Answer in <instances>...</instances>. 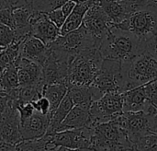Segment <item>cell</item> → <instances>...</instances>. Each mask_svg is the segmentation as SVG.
<instances>
[{
  "instance_id": "1",
  "label": "cell",
  "mask_w": 157,
  "mask_h": 151,
  "mask_svg": "<svg viewBox=\"0 0 157 151\" xmlns=\"http://www.w3.org/2000/svg\"><path fill=\"white\" fill-rule=\"evenodd\" d=\"M104 59L127 62L145 51L144 41L134 33L121 30L115 25L111 27L100 45Z\"/></svg>"
},
{
  "instance_id": "2",
  "label": "cell",
  "mask_w": 157,
  "mask_h": 151,
  "mask_svg": "<svg viewBox=\"0 0 157 151\" xmlns=\"http://www.w3.org/2000/svg\"><path fill=\"white\" fill-rule=\"evenodd\" d=\"M121 75L124 93L157 79V60L145 50L133 59L121 63Z\"/></svg>"
},
{
  "instance_id": "3",
  "label": "cell",
  "mask_w": 157,
  "mask_h": 151,
  "mask_svg": "<svg viewBox=\"0 0 157 151\" xmlns=\"http://www.w3.org/2000/svg\"><path fill=\"white\" fill-rule=\"evenodd\" d=\"M103 55L99 48L85 50L72 61L67 79L68 88L72 86H91L102 66Z\"/></svg>"
},
{
  "instance_id": "4",
  "label": "cell",
  "mask_w": 157,
  "mask_h": 151,
  "mask_svg": "<svg viewBox=\"0 0 157 151\" xmlns=\"http://www.w3.org/2000/svg\"><path fill=\"white\" fill-rule=\"evenodd\" d=\"M156 113L146 112H123L111 121L120 125L127 134L129 139L136 143L146 135L157 132Z\"/></svg>"
},
{
  "instance_id": "5",
  "label": "cell",
  "mask_w": 157,
  "mask_h": 151,
  "mask_svg": "<svg viewBox=\"0 0 157 151\" xmlns=\"http://www.w3.org/2000/svg\"><path fill=\"white\" fill-rule=\"evenodd\" d=\"M93 128L92 151H118L134 146L126 132L113 121L98 125Z\"/></svg>"
},
{
  "instance_id": "6",
  "label": "cell",
  "mask_w": 157,
  "mask_h": 151,
  "mask_svg": "<svg viewBox=\"0 0 157 151\" xmlns=\"http://www.w3.org/2000/svg\"><path fill=\"white\" fill-rule=\"evenodd\" d=\"M115 26L134 33L145 42L157 35V9L146 6L132 13L125 20Z\"/></svg>"
},
{
  "instance_id": "7",
  "label": "cell",
  "mask_w": 157,
  "mask_h": 151,
  "mask_svg": "<svg viewBox=\"0 0 157 151\" xmlns=\"http://www.w3.org/2000/svg\"><path fill=\"white\" fill-rule=\"evenodd\" d=\"M95 47L100 48V44L83 26L65 35H60L49 45L52 50L60 51L71 56H75L85 50Z\"/></svg>"
},
{
  "instance_id": "8",
  "label": "cell",
  "mask_w": 157,
  "mask_h": 151,
  "mask_svg": "<svg viewBox=\"0 0 157 151\" xmlns=\"http://www.w3.org/2000/svg\"><path fill=\"white\" fill-rule=\"evenodd\" d=\"M50 51V54L42 66L45 86L53 84L67 85L69 67L75 56H71L65 53L52 50L51 48Z\"/></svg>"
},
{
  "instance_id": "9",
  "label": "cell",
  "mask_w": 157,
  "mask_h": 151,
  "mask_svg": "<svg viewBox=\"0 0 157 151\" xmlns=\"http://www.w3.org/2000/svg\"><path fill=\"white\" fill-rule=\"evenodd\" d=\"M121 113H123V93H106L90 107L92 127L109 122Z\"/></svg>"
},
{
  "instance_id": "10",
  "label": "cell",
  "mask_w": 157,
  "mask_h": 151,
  "mask_svg": "<svg viewBox=\"0 0 157 151\" xmlns=\"http://www.w3.org/2000/svg\"><path fill=\"white\" fill-rule=\"evenodd\" d=\"M103 94L122 91L121 62L112 59H104L102 66L92 84Z\"/></svg>"
},
{
  "instance_id": "11",
  "label": "cell",
  "mask_w": 157,
  "mask_h": 151,
  "mask_svg": "<svg viewBox=\"0 0 157 151\" xmlns=\"http://www.w3.org/2000/svg\"><path fill=\"white\" fill-rule=\"evenodd\" d=\"M113 25V22L98 2L86 12L82 23V26L89 31L100 45Z\"/></svg>"
},
{
  "instance_id": "12",
  "label": "cell",
  "mask_w": 157,
  "mask_h": 151,
  "mask_svg": "<svg viewBox=\"0 0 157 151\" xmlns=\"http://www.w3.org/2000/svg\"><path fill=\"white\" fill-rule=\"evenodd\" d=\"M94 128L83 127L57 132L52 135V141L56 146L70 149H91L93 142Z\"/></svg>"
},
{
  "instance_id": "13",
  "label": "cell",
  "mask_w": 157,
  "mask_h": 151,
  "mask_svg": "<svg viewBox=\"0 0 157 151\" xmlns=\"http://www.w3.org/2000/svg\"><path fill=\"white\" fill-rule=\"evenodd\" d=\"M31 35L49 46L61 35V29L49 18L47 13L34 11L31 18Z\"/></svg>"
},
{
  "instance_id": "14",
  "label": "cell",
  "mask_w": 157,
  "mask_h": 151,
  "mask_svg": "<svg viewBox=\"0 0 157 151\" xmlns=\"http://www.w3.org/2000/svg\"><path fill=\"white\" fill-rule=\"evenodd\" d=\"M51 114H43L35 111L32 116L21 121L20 132L23 140L36 139L46 135L51 122Z\"/></svg>"
},
{
  "instance_id": "15",
  "label": "cell",
  "mask_w": 157,
  "mask_h": 151,
  "mask_svg": "<svg viewBox=\"0 0 157 151\" xmlns=\"http://www.w3.org/2000/svg\"><path fill=\"white\" fill-rule=\"evenodd\" d=\"M146 112L149 113H157L147 98L144 85L127 90L123 93V112Z\"/></svg>"
},
{
  "instance_id": "16",
  "label": "cell",
  "mask_w": 157,
  "mask_h": 151,
  "mask_svg": "<svg viewBox=\"0 0 157 151\" xmlns=\"http://www.w3.org/2000/svg\"><path fill=\"white\" fill-rule=\"evenodd\" d=\"M18 66L19 87L44 84L42 66L36 62L20 56L17 61Z\"/></svg>"
},
{
  "instance_id": "17",
  "label": "cell",
  "mask_w": 157,
  "mask_h": 151,
  "mask_svg": "<svg viewBox=\"0 0 157 151\" xmlns=\"http://www.w3.org/2000/svg\"><path fill=\"white\" fill-rule=\"evenodd\" d=\"M50 48L38 38L28 35L21 45V56L36 62L41 66L50 54Z\"/></svg>"
},
{
  "instance_id": "18",
  "label": "cell",
  "mask_w": 157,
  "mask_h": 151,
  "mask_svg": "<svg viewBox=\"0 0 157 151\" xmlns=\"http://www.w3.org/2000/svg\"><path fill=\"white\" fill-rule=\"evenodd\" d=\"M83 127H92L90 110L79 105H75L62 123L58 132L71 129H79Z\"/></svg>"
},
{
  "instance_id": "19",
  "label": "cell",
  "mask_w": 157,
  "mask_h": 151,
  "mask_svg": "<svg viewBox=\"0 0 157 151\" xmlns=\"http://www.w3.org/2000/svg\"><path fill=\"white\" fill-rule=\"evenodd\" d=\"M34 13L32 5L13 9L16 39H21L31 34V18Z\"/></svg>"
},
{
  "instance_id": "20",
  "label": "cell",
  "mask_w": 157,
  "mask_h": 151,
  "mask_svg": "<svg viewBox=\"0 0 157 151\" xmlns=\"http://www.w3.org/2000/svg\"><path fill=\"white\" fill-rule=\"evenodd\" d=\"M98 3V0H88L84 3H78L75 7L74 11L68 16L65 20V23L61 29V35H65L73 30H77L82 26L84 18L86 12Z\"/></svg>"
},
{
  "instance_id": "21",
  "label": "cell",
  "mask_w": 157,
  "mask_h": 151,
  "mask_svg": "<svg viewBox=\"0 0 157 151\" xmlns=\"http://www.w3.org/2000/svg\"><path fill=\"white\" fill-rule=\"evenodd\" d=\"M104 11L109 17L114 25L125 20L131 14L128 12L125 5L118 0H98Z\"/></svg>"
},
{
  "instance_id": "22",
  "label": "cell",
  "mask_w": 157,
  "mask_h": 151,
  "mask_svg": "<svg viewBox=\"0 0 157 151\" xmlns=\"http://www.w3.org/2000/svg\"><path fill=\"white\" fill-rule=\"evenodd\" d=\"M74 106H75V104H74L72 99L70 98V96L67 93V95L64 97V99L63 100L61 104L58 106V108L52 114L50 126H49V129H48L46 134L53 135V134L57 133L60 126H61V125H62V123L66 118V116L71 112V110L73 109Z\"/></svg>"
},
{
  "instance_id": "23",
  "label": "cell",
  "mask_w": 157,
  "mask_h": 151,
  "mask_svg": "<svg viewBox=\"0 0 157 151\" xmlns=\"http://www.w3.org/2000/svg\"><path fill=\"white\" fill-rule=\"evenodd\" d=\"M27 36L21 39H16L6 48L1 49L0 54V67L1 72L8 66L14 65L21 56V45Z\"/></svg>"
},
{
  "instance_id": "24",
  "label": "cell",
  "mask_w": 157,
  "mask_h": 151,
  "mask_svg": "<svg viewBox=\"0 0 157 151\" xmlns=\"http://www.w3.org/2000/svg\"><path fill=\"white\" fill-rule=\"evenodd\" d=\"M69 88L66 84H53L47 85L43 89V96L46 97L52 106V114L61 104L64 97L67 95Z\"/></svg>"
},
{
  "instance_id": "25",
  "label": "cell",
  "mask_w": 157,
  "mask_h": 151,
  "mask_svg": "<svg viewBox=\"0 0 157 151\" xmlns=\"http://www.w3.org/2000/svg\"><path fill=\"white\" fill-rule=\"evenodd\" d=\"M1 92L8 93L19 88L18 66L16 62L1 72Z\"/></svg>"
},
{
  "instance_id": "26",
  "label": "cell",
  "mask_w": 157,
  "mask_h": 151,
  "mask_svg": "<svg viewBox=\"0 0 157 151\" xmlns=\"http://www.w3.org/2000/svg\"><path fill=\"white\" fill-rule=\"evenodd\" d=\"M51 139L52 135L46 134L40 138L22 140L17 145V151H46L47 144Z\"/></svg>"
},
{
  "instance_id": "27",
  "label": "cell",
  "mask_w": 157,
  "mask_h": 151,
  "mask_svg": "<svg viewBox=\"0 0 157 151\" xmlns=\"http://www.w3.org/2000/svg\"><path fill=\"white\" fill-rule=\"evenodd\" d=\"M68 0H33L32 6L34 11L49 13L54 9L60 8Z\"/></svg>"
},
{
  "instance_id": "28",
  "label": "cell",
  "mask_w": 157,
  "mask_h": 151,
  "mask_svg": "<svg viewBox=\"0 0 157 151\" xmlns=\"http://www.w3.org/2000/svg\"><path fill=\"white\" fill-rule=\"evenodd\" d=\"M135 146L139 151H157V132H152L142 137Z\"/></svg>"
},
{
  "instance_id": "29",
  "label": "cell",
  "mask_w": 157,
  "mask_h": 151,
  "mask_svg": "<svg viewBox=\"0 0 157 151\" xmlns=\"http://www.w3.org/2000/svg\"><path fill=\"white\" fill-rule=\"evenodd\" d=\"M15 40V30L7 25L0 23V48H6Z\"/></svg>"
},
{
  "instance_id": "30",
  "label": "cell",
  "mask_w": 157,
  "mask_h": 151,
  "mask_svg": "<svg viewBox=\"0 0 157 151\" xmlns=\"http://www.w3.org/2000/svg\"><path fill=\"white\" fill-rule=\"evenodd\" d=\"M35 108V110L39 113H41L43 114H51L52 115V106H51V102L50 101L44 97L41 96L40 98H39L38 100L34 101L31 102Z\"/></svg>"
},
{
  "instance_id": "31",
  "label": "cell",
  "mask_w": 157,
  "mask_h": 151,
  "mask_svg": "<svg viewBox=\"0 0 157 151\" xmlns=\"http://www.w3.org/2000/svg\"><path fill=\"white\" fill-rule=\"evenodd\" d=\"M146 95L150 102L157 108V79L144 85Z\"/></svg>"
},
{
  "instance_id": "32",
  "label": "cell",
  "mask_w": 157,
  "mask_h": 151,
  "mask_svg": "<svg viewBox=\"0 0 157 151\" xmlns=\"http://www.w3.org/2000/svg\"><path fill=\"white\" fill-rule=\"evenodd\" d=\"M49 18L60 29H62V27L63 26V24L65 23V20H66V16L63 14L62 8H57V9H54L49 13H47Z\"/></svg>"
},
{
  "instance_id": "33",
  "label": "cell",
  "mask_w": 157,
  "mask_h": 151,
  "mask_svg": "<svg viewBox=\"0 0 157 151\" xmlns=\"http://www.w3.org/2000/svg\"><path fill=\"white\" fill-rule=\"evenodd\" d=\"M121 1L130 14L147 6V0H120Z\"/></svg>"
},
{
  "instance_id": "34",
  "label": "cell",
  "mask_w": 157,
  "mask_h": 151,
  "mask_svg": "<svg viewBox=\"0 0 157 151\" xmlns=\"http://www.w3.org/2000/svg\"><path fill=\"white\" fill-rule=\"evenodd\" d=\"M33 0H0V8H18L32 5Z\"/></svg>"
},
{
  "instance_id": "35",
  "label": "cell",
  "mask_w": 157,
  "mask_h": 151,
  "mask_svg": "<svg viewBox=\"0 0 157 151\" xmlns=\"http://www.w3.org/2000/svg\"><path fill=\"white\" fill-rule=\"evenodd\" d=\"M0 23L14 28V17L12 8H0Z\"/></svg>"
},
{
  "instance_id": "36",
  "label": "cell",
  "mask_w": 157,
  "mask_h": 151,
  "mask_svg": "<svg viewBox=\"0 0 157 151\" xmlns=\"http://www.w3.org/2000/svg\"><path fill=\"white\" fill-rule=\"evenodd\" d=\"M17 110L20 114V121H24V120L29 118L30 116L33 115V113L36 111L31 102L25 103V104H18Z\"/></svg>"
},
{
  "instance_id": "37",
  "label": "cell",
  "mask_w": 157,
  "mask_h": 151,
  "mask_svg": "<svg viewBox=\"0 0 157 151\" xmlns=\"http://www.w3.org/2000/svg\"><path fill=\"white\" fill-rule=\"evenodd\" d=\"M145 50L148 51L157 60V35L144 42Z\"/></svg>"
},
{
  "instance_id": "38",
  "label": "cell",
  "mask_w": 157,
  "mask_h": 151,
  "mask_svg": "<svg viewBox=\"0 0 157 151\" xmlns=\"http://www.w3.org/2000/svg\"><path fill=\"white\" fill-rule=\"evenodd\" d=\"M76 5H77V3H76L75 1H74V0H68V1H66V2L61 6L62 10H63V14L66 16V18H68V16L74 11V9H75V7L76 6Z\"/></svg>"
},
{
  "instance_id": "39",
  "label": "cell",
  "mask_w": 157,
  "mask_h": 151,
  "mask_svg": "<svg viewBox=\"0 0 157 151\" xmlns=\"http://www.w3.org/2000/svg\"><path fill=\"white\" fill-rule=\"evenodd\" d=\"M0 151H17V145H12V144L1 141Z\"/></svg>"
},
{
  "instance_id": "40",
  "label": "cell",
  "mask_w": 157,
  "mask_h": 151,
  "mask_svg": "<svg viewBox=\"0 0 157 151\" xmlns=\"http://www.w3.org/2000/svg\"><path fill=\"white\" fill-rule=\"evenodd\" d=\"M50 151H92L91 149H70L62 146H56Z\"/></svg>"
},
{
  "instance_id": "41",
  "label": "cell",
  "mask_w": 157,
  "mask_h": 151,
  "mask_svg": "<svg viewBox=\"0 0 157 151\" xmlns=\"http://www.w3.org/2000/svg\"><path fill=\"white\" fill-rule=\"evenodd\" d=\"M147 6L157 9V0H147Z\"/></svg>"
},
{
  "instance_id": "42",
  "label": "cell",
  "mask_w": 157,
  "mask_h": 151,
  "mask_svg": "<svg viewBox=\"0 0 157 151\" xmlns=\"http://www.w3.org/2000/svg\"><path fill=\"white\" fill-rule=\"evenodd\" d=\"M118 151H139V149L136 148V146L134 145V146H132V147H130V148H126V149H121V150H118Z\"/></svg>"
},
{
  "instance_id": "43",
  "label": "cell",
  "mask_w": 157,
  "mask_h": 151,
  "mask_svg": "<svg viewBox=\"0 0 157 151\" xmlns=\"http://www.w3.org/2000/svg\"><path fill=\"white\" fill-rule=\"evenodd\" d=\"M74 1H75V2L78 4V3H84V2H86V1H88V0H74Z\"/></svg>"
},
{
  "instance_id": "44",
  "label": "cell",
  "mask_w": 157,
  "mask_h": 151,
  "mask_svg": "<svg viewBox=\"0 0 157 151\" xmlns=\"http://www.w3.org/2000/svg\"><path fill=\"white\" fill-rule=\"evenodd\" d=\"M156 121H157V113H156Z\"/></svg>"
},
{
  "instance_id": "45",
  "label": "cell",
  "mask_w": 157,
  "mask_h": 151,
  "mask_svg": "<svg viewBox=\"0 0 157 151\" xmlns=\"http://www.w3.org/2000/svg\"><path fill=\"white\" fill-rule=\"evenodd\" d=\"M118 1H120V0H118Z\"/></svg>"
}]
</instances>
